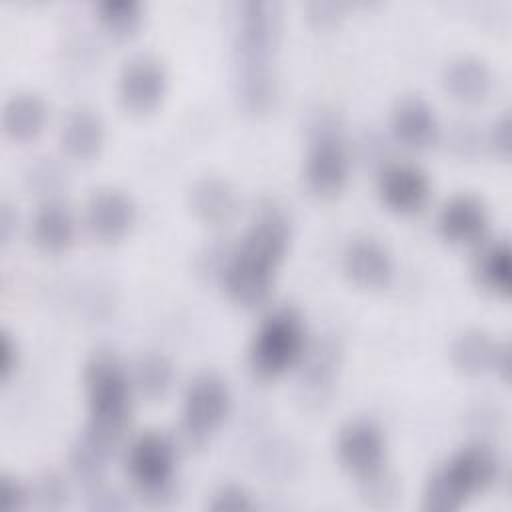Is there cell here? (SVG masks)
<instances>
[{"instance_id":"obj_1","label":"cell","mask_w":512,"mask_h":512,"mask_svg":"<svg viewBox=\"0 0 512 512\" xmlns=\"http://www.w3.org/2000/svg\"><path fill=\"white\" fill-rule=\"evenodd\" d=\"M290 244V220L286 212L268 202L260 206L246 234L230 250L220 268V280L228 296L242 306L260 304L274 280Z\"/></svg>"},{"instance_id":"obj_2","label":"cell","mask_w":512,"mask_h":512,"mask_svg":"<svg viewBox=\"0 0 512 512\" xmlns=\"http://www.w3.org/2000/svg\"><path fill=\"white\" fill-rule=\"evenodd\" d=\"M82 378L88 404L84 432L114 448L130 420V376L110 350H98L86 360Z\"/></svg>"},{"instance_id":"obj_3","label":"cell","mask_w":512,"mask_h":512,"mask_svg":"<svg viewBox=\"0 0 512 512\" xmlns=\"http://www.w3.org/2000/svg\"><path fill=\"white\" fill-rule=\"evenodd\" d=\"M498 474L500 460L490 446L482 442L466 444L426 480L424 508L432 512H454L470 496L492 486Z\"/></svg>"},{"instance_id":"obj_4","label":"cell","mask_w":512,"mask_h":512,"mask_svg":"<svg viewBox=\"0 0 512 512\" xmlns=\"http://www.w3.org/2000/svg\"><path fill=\"white\" fill-rule=\"evenodd\" d=\"M306 330L302 316L292 306L270 312L254 332L248 364L258 378H274L304 356Z\"/></svg>"},{"instance_id":"obj_5","label":"cell","mask_w":512,"mask_h":512,"mask_svg":"<svg viewBox=\"0 0 512 512\" xmlns=\"http://www.w3.org/2000/svg\"><path fill=\"white\" fill-rule=\"evenodd\" d=\"M348 154L338 124L328 116H318L312 124L310 144L304 158V180L320 196L342 190L348 178Z\"/></svg>"},{"instance_id":"obj_6","label":"cell","mask_w":512,"mask_h":512,"mask_svg":"<svg viewBox=\"0 0 512 512\" xmlns=\"http://www.w3.org/2000/svg\"><path fill=\"white\" fill-rule=\"evenodd\" d=\"M232 394L222 376L216 372L196 374L182 398L180 430L192 444H202L212 430H216L228 416Z\"/></svg>"},{"instance_id":"obj_7","label":"cell","mask_w":512,"mask_h":512,"mask_svg":"<svg viewBox=\"0 0 512 512\" xmlns=\"http://www.w3.org/2000/svg\"><path fill=\"white\" fill-rule=\"evenodd\" d=\"M280 28V6L274 0H244L236 4V64H270L280 40Z\"/></svg>"},{"instance_id":"obj_8","label":"cell","mask_w":512,"mask_h":512,"mask_svg":"<svg viewBox=\"0 0 512 512\" xmlns=\"http://www.w3.org/2000/svg\"><path fill=\"white\" fill-rule=\"evenodd\" d=\"M176 468L174 444L160 432L148 430L132 440L126 454V470L134 486L148 498H164L172 492Z\"/></svg>"},{"instance_id":"obj_9","label":"cell","mask_w":512,"mask_h":512,"mask_svg":"<svg viewBox=\"0 0 512 512\" xmlns=\"http://www.w3.org/2000/svg\"><path fill=\"white\" fill-rule=\"evenodd\" d=\"M336 456L342 468L362 482L382 474L386 460V438L382 428L368 418L346 422L336 438Z\"/></svg>"},{"instance_id":"obj_10","label":"cell","mask_w":512,"mask_h":512,"mask_svg":"<svg viewBox=\"0 0 512 512\" xmlns=\"http://www.w3.org/2000/svg\"><path fill=\"white\" fill-rule=\"evenodd\" d=\"M166 92V70L152 54H134L118 74V98L130 112L154 110Z\"/></svg>"},{"instance_id":"obj_11","label":"cell","mask_w":512,"mask_h":512,"mask_svg":"<svg viewBox=\"0 0 512 512\" xmlns=\"http://www.w3.org/2000/svg\"><path fill=\"white\" fill-rule=\"evenodd\" d=\"M448 356L452 366L468 376L500 372L504 378H508L510 372V346L494 340L480 328L458 332L450 342Z\"/></svg>"},{"instance_id":"obj_12","label":"cell","mask_w":512,"mask_h":512,"mask_svg":"<svg viewBox=\"0 0 512 512\" xmlns=\"http://www.w3.org/2000/svg\"><path fill=\"white\" fill-rule=\"evenodd\" d=\"M136 218L132 198L118 188L94 190L84 206V222L90 234L104 242L120 240L128 234Z\"/></svg>"},{"instance_id":"obj_13","label":"cell","mask_w":512,"mask_h":512,"mask_svg":"<svg viewBox=\"0 0 512 512\" xmlns=\"http://www.w3.org/2000/svg\"><path fill=\"white\" fill-rule=\"evenodd\" d=\"M378 192L384 204L400 214L422 210L430 196L428 174L410 162L388 164L378 178Z\"/></svg>"},{"instance_id":"obj_14","label":"cell","mask_w":512,"mask_h":512,"mask_svg":"<svg viewBox=\"0 0 512 512\" xmlns=\"http://www.w3.org/2000/svg\"><path fill=\"white\" fill-rule=\"evenodd\" d=\"M488 228V210L472 194H456L444 202L438 214V232L452 244L478 242Z\"/></svg>"},{"instance_id":"obj_15","label":"cell","mask_w":512,"mask_h":512,"mask_svg":"<svg viewBox=\"0 0 512 512\" xmlns=\"http://www.w3.org/2000/svg\"><path fill=\"white\" fill-rule=\"evenodd\" d=\"M342 264L348 278L366 288H380L388 284L394 272L392 254L382 242L370 236H360L348 242Z\"/></svg>"},{"instance_id":"obj_16","label":"cell","mask_w":512,"mask_h":512,"mask_svg":"<svg viewBox=\"0 0 512 512\" xmlns=\"http://www.w3.org/2000/svg\"><path fill=\"white\" fill-rule=\"evenodd\" d=\"M394 138L408 148H426L436 142L440 126L434 108L422 96L400 98L390 114Z\"/></svg>"},{"instance_id":"obj_17","label":"cell","mask_w":512,"mask_h":512,"mask_svg":"<svg viewBox=\"0 0 512 512\" xmlns=\"http://www.w3.org/2000/svg\"><path fill=\"white\" fill-rule=\"evenodd\" d=\"M188 206L200 222L220 226L236 216L240 198L226 178L202 176L194 180L188 190Z\"/></svg>"},{"instance_id":"obj_18","label":"cell","mask_w":512,"mask_h":512,"mask_svg":"<svg viewBox=\"0 0 512 512\" xmlns=\"http://www.w3.org/2000/svg\"><path fill=\"white\" fill-rule=\"evenodd\" d=\"M442 86L454 100L476 104L488 96L492 88V74L484 60L460 54L444 64Z\"/></svg>"},{"instance_id":"obj_19","label":"cell","mask_w":512,"mask_h":512,"mask_svg":"<svg viewBox=\"0 0 512 512\" xmlns=\"http://www.w3.org/2000/svg\"><path fill=\"white\" fill-rule=\"evenodd\" d=\"M104 144L102 118L88 106L72 108L60 130L62 150L76 160H88L100 152Z\"/></svg>"},{"instance_id":"obj_20","label":"cell","mask_w":512,"mask_h":512,"mask_svg":"<svg viewBox=\"0 0 512 512\" xmlns=\"http://www.w3.org/2000/svg\"><path fill=\"white\" fill-rule=\"evenodd\" d=\"M48 108L36 92H16L2 106V130L10 140L36 138L46 124Z\"/></svg>"},{"instance_id":"obj_21","label":"cell","mask_w":512,"mask_h":512,"mask_svg":"<svg viewBox=\"0 0 512 512\" xmlns=\"http://www.w3.org/2000/svg\"><path fill=\"white\" fill-rule=\"evenodd\" d=\"M76 222L72 212L58 200H46L32 218V238L48 252H60L74 240Z\"/></svg>"},{"instance_id":"obj_22","label":"cell","mask_w":512,"mask_h":512,"mask_svg":"<svg viewBox=\"0 0 512 512\" xmlns=\"http://www.w3.org/2000/svg\"><path fill=\"white\" fill-rule=\"evenodd\" d=\"M236 96L250 112H264L276 98V74L272 64H236Z\"/></svg>"},{"instance_id":"obj_23","label":"cell","mask_w":512,"mask_h":512,"mask_svg":"<svg viewBox=\"0 0 512 512\" xmlns=\"http://www.w3.org/2000/svg\"><path fill=\"white\" fill-rule=\"evenodd\" d=\"M474 272L478 282L496 292V294H510L512 288V250L506 240H496L488 244L476 258Z\"/></svg>"},{"instance_id":"obj_24","label":"cell","mask_w":512,"mask_h":512,"mask_svg":"<svg viewBox=\"0 0 512 512\" xmlns=\"http://www.w3.org/2000/svg\"><path fill=\"white\" fill-rule=\"evenodd\" d=\"M338 362H340V350L336 342L330 338H324L310 350V356L304 362L302 380H300L310 396L314 398L324 396V392L334 382Z\"/></svg>"},{"instance_id":"obj_25","label":"cell","mask_w":512,"mask_h":512,"mask_svg":"<svg viewBox=\"0 0 512 512\" xmlns=\"http://www.w3.org/2000/svg\"><path fill=\"white\" fill-rule=\"evenodd\" d=\"M112 448L104 442L96 440L88 432H84L72 446H70V468L78 480L84 484L96 486L106 470V462Z\"/></svg>"},{"instance_id":"obj_26","label":"cell","mask_w":512,"mask_h":512,"mask_svg":"<svg viewBox=\"0 0 512 512\" xmlns=\"http://www.w3.org/2000/svg\"><path fill=\"white\" fill-rule=\"evenodd\" d=\"M174 382V366L160 352H146L134 364V384L148 398L164 396Z\"/></svg>"},{"instance_id":"obj_27","label":"cell","mask_w":512,"mask_h":512,"mask_svg":"<svg viewBox=\"0 0 512 512\" xmlns=\"http://www.w3.org/2000/svg\"><path fill=\"white\" fill-rule=\"evenodd\" d=\"M98 20L112 32H132L142 18V4L138 0H100L94 4Z\"/></svg>"},{"instance_id":"obj_28","label":"cell","mask_w":512,"mask_h":512,"mask_svg":"<svg viewBox=\"0 0 512 512\" xmlns=\"http://www.w3.org/2000/svg\"><path fill=\"white\" fill-rule=\"evenodd\" d=\"M30 496L36 498V504L40 508L56 510V508H62L66 504V500H68V486H66L64 478L58 472L46 470L38 478V482H36V486H34Z\"/></svg>"},{"instance_id":"obj_29","label":"cell","mask_w":512,"mask_h":512,"mask_svg":"<svg viewBox=\"0 0 512 512\" xmlns=\"http://www.w3.org/2000/svg\"><path fill=\"white\" fill-rule=\"evenodd\" d=\"M254 502L250 498V494L238 486V484H222L208 502V510L212 512H244V510H252Z\"/></svg>"},{"instance_id":"obj_30","label":"cell","mask_w":512,"mask_h":512,"mask_svg":"<svg viewBox=\"0 0 512 512\" xmlns=\"http://www.w3.org/2000/svg\"><path fill=\"white\" fill-rule=\"evenodd\" d=\"M62 176H64V172L52 158H40V162L30 166L26 180H28L30 188H34L42 194H50L62 184V180H64Z\"/></svg>"},{"instance_id":"obj_31","label":"cell","mask_w":512,"mask_h":512,"mask_svg":"<svg viewBox=\"0 0 512 512\" xmlns=\"http://www.w3.org/2000/svg\"><path fill=\"white\" fill-rule=\"evenodd\" d=\"M30 492L12 476L0 478V510L2 512H20L26 508Z\"/></svg>"},{"instance_id":"obj_32","label":"cell","mask_w":512,"mask_h":512,"mask_svg":"<svg viewBox=\"0 0 512 512\" xmlns=\"http://www.w3.org/2000/svg\"><path fill=\"white\" fill-rule=\"evenodd\" d=\"M488 142L490 146L502 154L508 156L510 154V142H512V124H510V114L504 112L502 116H498L488 132Z\"/></svg>"},{"instance_id":"obj_33","label":"cell","mask_w":512,"mask_h":512,"mask_svg":"<svg viewBox=\"0 0 512 512\" xmlns=\"http://www.w3.org/2000/svg\"><path fill=\"white\" fill-rule=\"evenodd\" d=\"M308 20L320 28L330 26L338 20L340 16V4L338 2H328V0H314L306 4Z\"/></svg>"},{"instance_id":"obj_34","label":"cell","mask_w":512,"mask_h":512,"mask_svg":"<svg viewBox=\"0 0 512 512\" xmlns=\"http://www.w3.org/2000/svg\"><path fill=\"white\" fill-rule=\"evenodd\" d=\"M18 366V344L8 330L0 332V378L6 380Z\"/></svg>"},{"instance_id":"obj_35","label":"cell","mask_w":512,"mask_h":512,"mask_svg":"<svg viewBox=\"0 0 512 512\" xmlns=\"http://www.w3.org/2000/svg\"><path fill=\"white\" fill-rule=\"evenodd\" d=\"M16 222H18V216L12 210V206L8 202H2L0 204V240L4 244L12 238V234L16 230Z\"/></svg>"},{"instance_id":"obj_36","label":"cell","mask_w":512,"mask_h":512,"mask_svg":"<svg viewBox=\"0 0 512 512\" xmlns=\"http://www.w3.org/2000/svg\"><path fill=\"white\" fill-rule=\"evenodd\" d=\"M94 488H96V490H94V494H92V504H90V508H94V510H118V508L124 506V504L120 502V498H118L114 492L102 490V488H98V484H96Z\"/></svg>"}]
</instances>
